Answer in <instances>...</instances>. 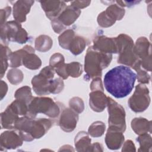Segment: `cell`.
<instances>
[{"mask_svg":"<svg viewBox=\"0 0 152 152\" xmlns=\"http://www.w3.org/2000/svg\"><path fill=\"white\" fill-rule=\"evenodd\" d=\"M137 74L129 67L116 66L107 71L103 80L106 90L117 99L127 96L132 91Z\"/></svg>","mask_w":152,"mask_h":152,"instance_id":"6da1fadb","label":"cell"},{"mask_svg":"<svg viewBox=\"0 0 152 152\" xmlns=\"http://www.w3.org/2000/svg\"><path fill=\"white\" fill-rule=\"evenodd\" d=\"M54 121L46 118L31 119L24 116L16 121L14 129L24 141H31L42 137L52 127Z\"/></svg>","mask_w":152,"mask_h":152,"instance_id":"7a4b0ae2","label":"cell"},{"mask_svg":"<svg viewBox=\"0 0 152 152\" xmlns=\"http://www.w3.org/2000/svg\"><path fill=\"white\" fill-rule=\"evenodd\" d=\"M112 59V55L102 52L94 49L92 46L89 47L85 56L84 70L87 80L102 76V70L107 68Z\"/></svg>","mask_w":152,"mask_h":152,"instance_id":"3957f363","label":"cell"},{"mask_svg":"<svg viewBox=\"0 0 152 152\" xmlns=\"http://www.w3.org/2000/svg\"><path fill=\"white\" fill-rule=\"evenodd\" d=\"M64 106L59 102H55L48 97H33L28 106L25 116L34 119L37 113H43L52 119L58 118Z\"/></svg>","mask_w":152,"mask_h":152,"instance_id":"277c9868","label":"cell"},{"mask_svg":"<svg viewBox=\"0 0 152 152\" xmlns=\"http://www.w3.org/2000/svg\"><path fill=\"white\" fill-rule=\"evenodd\" d=\"M118 45V62L134 68L140 61L134 52V44L132 38L125 34H121L116 37ZM141 64V63H140Z\"/></svg>","mask_w":152,"mask_h":152,"instance_id":"5b68a950","label":"cell"},{"mask_svg":"<svg viewBox=\"0 0 152 152\" xmlns=\"http://www.w3.org/2000/svg\"><path fill=\"white\" fill-rule=\"evenodd\" d=\"M1 43L8 45L9 42H14L23 44L28 40L27 31L17 21H10L1 27Z\"/></svg>","mask_w":152,"mask_h":152,"instance_id":"8992f818","label":"cell"},{"mask_svg":"<svg viewBox=\"0 0 152 152\" xmlns=\"http://www.w3.org/2000/svg\"><path fill=\"white\" fill-rule=\"evenodd\" d=\"M55 70L50 66L43 68L40 73L31 80L34 91L39 96L48 95L50 93V89L55 75Z\"/></svg>","mask_w":152,"mask_h":152,"instance_id":"52a82bcc","label":"cell"},{"mask_svg":"<svg viewBox=\"0 0 152 152\" xmlns=\"http://www.w3.org/2000/svg\"><path fill=\"white\" fill-rule=\"evenodd\" d=\"M107 106L109 113V128H115L124 132L126 129L124 108L109 97H108Z\"/></svg>","mask_w":152,"mask_h":152,"instance_id":"ba28073f","label":"cell"},{"mask_svg":"<svg viewBox=\"0 0 152 152\" xmlns=\"http://www.w3.org/2000/svg\"><path fill=\"white\" fill-rule=\"evenodd\" d=\"M149 93V89L144 84H138L135 87L133 95L128 101L129 108L136 113L145 110L150 104Z\"/></svg>","mask_w":152,"mask_h":152,"instance_id":"9c48e42d","label":"cell"},{"mask_svg":"<svg viewBox=\"0 0 152 152\" xmlns=\"http://www.w3.org/2000/svg\"><path fill=\"white\" fill-rule=\"evenodd\" d=\"M134 52L140 61L141 66L151 71V45L145 37H139L134 45Z\"/></svg>","mask_w":152,"mask_h":152,"instance_id":"30bf717a","label":"cell"},{"mask_svg":"<svg viewBox=\"0 0 152 152\" xmlns=\"http://www.w3.org/2000/svg\"><path fill=\"white\" fill-rule=\"evenodd\" d=\"M125 11L119 5L111 4L97 17V23L102 27H109L113 25L116 21L121 20L125 15Z\"/></svg>","mask_w":152,"mask_h":152,"instance_id":"8fae6325","label":"cell"},{"mask_svg":"<svg viewBox=\"0 0 152 152\" xmlns=\"http://www.w3.org/2000/svg\"><path fill=\"white\" fill-rule=\"evenodd\" d=\"M78 121V113L71 108L62 109L58 118V125L64 131L70 132L74 130Z\"/></svg>","mask_w":152,"mask_h":152,"instance_id":"7c38bea8","label":"cell"},{"mask_svg":"<svg viewBox=\"0 0 152 152\" xmlns=\"http://www.w3.org/2000/svg\"><path fill=\"white\" fill-rule=\"evenodd\" d=\"M23 140L17 131H7L3 132L0 137L1 150L15 149L22 145Z\"/></svg>","mask_w":152,"mask_h":152,"instance_id":"4fadbf2b","label":"cell"},{"mask_svg":"<svg viewBox=\"0 0 152 152\" xmlns=\"http://www.w3.org/2000/svg\"><path fill=\"white\" fill-rule=\"evenodd\" d=\"M93 48L106 53H118V45L116 37H107L103 35L97 36L93 40Z\"/></svg>","mask_w":152,"mask_h":152,"instance_id":"5bb4252c","label":"cell"},{"mask_svg":"<svg viewBox=\"0 0 152 152\" xmlns=\"http://www.w3.org/2000/svg\"><path fill=\"white\" fill-rule=\"evenodd\" d=\"M39 2L46 17L51 21L56 18L66 7L65 2L61 1H40Z\"/></svg>","mask_w":152,"mask_h":152,"instance_id":"9a60e30c","label":"cell"},{"mask_svg":"<svg viewBox=\"0 0 152 152\" xmlns=\"http://www.w3.org/2000/svg\"><path fill=\"white\" fill-rule=\"evenodd\" d=\"M108 97L103 90H93L89 94V105L91 109L96 112L104 110L107 105Z\"/></svg>","mask_w":152,"mask_h":152,"instance_id":"2e32d148","label":"cell"},{"mask_svg":"<svg viewBox=\"0 0 152 152\" xmlns=\"http://www.w3.org/2000/svg\"><path fill=\"white\" fill-rule=\"evenodd\" d=\"M123 132L112 128H109L105 137V142L107 148L112 150L119 149L124 142Z\"/></svg>","mask_w":152,"mask_h":152,"instance_id":"e0dca14e","label":"cell"},{"mask_svg":"<svg viewBox=\"0 0 152 152\" xmlns=\"http://www.w3.org/2000/svg\"><path fill=\"white\" fill-rule=\"evenodd\" d=\"M34 1H17L13 5V17L15 21L23 23L26 20V15L29 13Z\"/></svg>","mask_w":152,"mask_h":152,"instance_id":"ac0fdd59","label":"cell"},{"mask_svg":"<svg viewBox=\"0 0 152 152\" xmlns=\"http://www.w3.org/2000/svg\"><path fill=\"white\" fill-rule=\"evenodd\" d=\"M81 14V10L72 6L68 5L56 18L65 27L72 24L78 18Z\"/></svg>","mask_w":152,"mask_h":152,"instance_id":"d6986e66","label":"cell"},{"mask_svg":"<svg viewBox=\"0 0 152 152\" xmlns=\"http://www.w3.org/2000/svg\"><path fill=\"white\" fill-rule=\"evenodd\" d=\"M34 49L30 46L26 45L22 49L15 52H11L9 57L10 66L12 68H17L23 65V59L24 56L28 53H34Z\"/></svg>","mask_w":152,"mask_h":152,"instance_id":"ffe728a7","label":"cell"},{"mask_svg":"<svg viewBox=\"0 0 152 152\" xmlns=\"http://www.w3.org/2000/svg\"><path fill=\"white\" fill-rule=\"evenodd\" d=\"M18 118V115L17 114L10 106H8L1 114L2 128L8 129H14L15 124Z\"/></svg>","mask_w":152,"mask_h":152,"instance_id":"44dd1931","label":"cell"},{"mask_svg":"<svg viewBox=\"0 0 152 152\" xmlns=\"http://www.w3.org/2000/svg\"><path fill=\"white\" fill-rule=\"evenodd\" d=\"M131 128L136 134L151 132V122L144 118H135L131 123Z\"/></svg>","mask_w":152,"mask_h":152,"instance_id":"7402d4cb","label":"cell"},{"mask_svg":"<svg viewBox=\"0 0 152 152\" xmlns=\"http://www.w3.org/2000/svg\"><path fill=\"white\" fill-rule=\"evenodd\" d=\"M91 138L88 134L86 131L79 132L75 137L74 144L77 151H90L91 149Z\"/></svg>","mask_w":152,"mask_h":152,"instance_id":"603a6c76","label":"cell"},{"mask_svg":"<svg viewBox=\"0 0 152 152\" xmlns=\"http://www.w3.org/2000/svg\"><path fill=\"white\" fill-rule=\"evenodd\" d=\"M89 41L84 37L75 35L72 39L68 50L74 55H78L81 53L85 49Z\"/></svg>","mask_w":152,"mask_h":152,"instance_id":"cb8c5ba5","label":"cell"},{"mask_svg":"<svg viewBox=\"0 0 152 152\" xmlns=\"http://www.w3.org/2000/svg\"><path fill=\"white\" fill-rule=\"evenodd\" d=\"M23 65L30 69H37L42 65V61L34 53H27L23 59Z\"/></svg>","mask_w":152,"mask_h":152,"instance_id":"d4e9b609","label":"cell"},{"mask_svg":"<svg viewBox=\"0 0 152 152\" xmlns=\"http://www.w3.org/2000/svg\"><path fill=\"white\" fill-rule=\"evenodd\" d=\"M53 45L52 39L46 35H40L35 40V49L41 52L49 50Z\"/></svg>","mask_w":152,"mask_h":152,"instance_id":"484cf974","label":"cell"},{"mask_svg":"<svg viewBox=\"0 0 152 152\" xmlns=\"http://www.w3.org/2000/svg\"><path fill=\"white\" fill-rule=\"evenodd\" d=\"M10 49L8 46L1 44V77L2 78L8 66L9 57L11 53Z\"/></svg>","mask_w":152,"mask_h":152,"instance_id":"4316f807","label":"cell"},{"mask_svg":"<svg viewBox=\"0 0 152 152\" xmlns=\"http://www.w3.org/2000/svg\"><path fill=\"white\" fill-rule=\"evenodd\" d=\"M137 141L140 144V148L138 150V151L150 152L151 151L152 140L150 134L145 133L139 135V137L137 138Z\"/></svg>","mask_w":152,"mask_h":152,"instance_id":"83f0119b","label":"cell"},{"mask_svg":"<svg viewBox=\"0 0 152 152\" xmlns=\"http://www.w3.org/2000/svg\"><path fill=\"white\" fill-rule=\"evenodd\" d=\"M15 99H18L26 102L27 104L30 103L33 97L29 86H23L17 89L14 94Z\"/></svg>","mask_w":152,"mask_h":152,"instance_id":"f1b7e54d","label":"cell"},{"mask_svg":"<svg viewBox=\"0 0 152 152\" xmlns=\"http://www.w3.org/2000/svg\"><path fill=\"white\" fill-rule=\"evenodd\" d=\"M67 75L73 78L79 77L83 73V66L78 62H72L65 64Z\"/></svg>","mask_w":152,"mask_h":152,"instance_id":"f546056e","label":"cell"},{"mask_svg":"<svg viewBox=\"0 0 152 152\" xmlns=\"http://www.w3.org/2000/svg\"><path fill=\"white\" fill-rule=\"evenodd\" d=\"M105 128V124L103 122L96 121L89 126L88 134L92 137H100L103 135Z\"/></svg>","mask_w":152,"mask_h":152,"instance_id":"4dcf8cb0","label":"cell"},{"mask_svg":"<svg viewBox=\"0 0 152 152\" xmlns=\"http://www.w3.org/2000/svg\"><path fill=\"white\" fill-rule=\"evenodd\" d=\"M75 36V32L72 29H68L58 37V42L61 47L65 49H68L69 44Z\"/></svg>","mask_w":152,"mask_h":152,"instance_id":"1f68e13d","label":"cell"},{"mask_svg":"<svg viewBox=\"0 0 152 152\" xmlns=\"http://www.w3.org/2000/svg\"><path fill=\"white\" fill-rule=\"evenodd\" d=\"M24 75L22 71L18 69H11L7 73V79L14 85L21 83L23 80Z\"/></svg>","mask_w":152,"mask_h":152,"instance_id":"d6a6232c","label":"cell"},{"mask_svg":"<svg viewBox=\"0 0 152 152\" xmlns=\"http://www.w3.org/2000/svg\"><path fill=\"white\" fill-rule=\"evenodd\" d=\"M69 105L71 109L77 113H81L84 109V105L83 100L78 97H74L69 101Z\"/></svg>","mask_w":152,"mask_h":152,"instance_id":"836d02e7","label":"cell"},{"mask_svg":"<svg viewBox=\"0 0 152 152\" xmlns=\"http://www.w3.org/2000/svg\"><path fill=\"white\" fill-rule=\"evenodd\" d=\"M137 72L138 81L141 83V84H148L150 81V75L148 72L144 69H141V66H139L135 69Z\"/></svg>","mask_w":152,"mask_h":152,"instance_id":"e575fe53","label":"cell"},{"mask_svg":"<svg viewBox=\"0 0 152 152\" xmlns=\"http://www.w3.org/2000/svg\"><path fill=\"white\" fill-rule=\"evenodd\" d=\"M65 62L64 56L59 53H55L52 55L49 60V66L53 69L57 68Z\"/></svg>","mask_w":152,"mask_h":152,"instance_id":"d590c367","label":"cell"},{"mask_svg":"<svg viewBox=\"0 0 152 152\" xmlns=\"http://www.w3.org/2000/svg\"><path fill=\"white\" fill-rule=\"evenodd\" d=\"M64 88V83L61 78H56L53 81L51 93L58 94L61 93Z\"/></svg>","mask_w":152,"mask_h":152,"instance_id":"8d00e7d4","label":"cell"},{"mask_svg":"<svg viewBox=\"0 0 152 152\" xmlns=\"http://www.w3.org/2000/svg\"><path fill=\"white\" fill-rule=\"evenodd\" d=\"M11 12V8L10 7H6L1 10V27L5 24V21L10 15Z\"/></svg>","mask_w":152,"mask_h":152,"instance_id":"74e56055","label":"cell"},{"mask_svg":"<svg viewBox=\"0 0 152 152\" xmlns=\"http://www.w3.org/2000/svg\"><path fill=\"white\" fill-rule=\"evenodd\" d=\"M90 89L91 91L97 90L104 91L103 84H102L100 77H97V78H93L92 82L90 84Z\"/></svg>","mask_w":152,"mask_h":152,"instance_id":"f35d334b","label":"cell"},{"mask_svg":"<svg viewBox=\"0 0 152 152\" xmlns=\"http://www.w3.org/2000/svg\"><path fill=\"white\" fill-rule=\"evenodd\" d=\"M51 25L53 30L56 33H61L64 29H65L66 27H65L59 20L56 18L52 20Z\"/></svg>","mask_w":152,"mask_h":152,"instance_id":"ab89813d","label":"cell"},{"mask_svg":"<svg viewBox=\"0 0 152 152\" xmlns=\"http://www.w3.org/2000/svg\"><path fill=\"white\" fill-rule=\"evenodd\" d=\"M91 3V1H74L71 2V5L80 10L81 8H84L87 7Z\"/></svg>","mask_w":152,"mask_h":152,"instance_id":"60d3db41","label":"cell"},{"mask_svg":"<svg viewBox=\"0 0 152 152\" xmlns=\"http://www.w3.org/2000/svg\"><path fill=\"white\" fill-rule=\"evenodd\" d=\"M135 147L131 140H127L123 145L122 151H135Z\"/></svg>","mask_w":152,"mask_h":152,"instance_id":"b9f144b4","label":"cell"},{"mask_svg":"<svg viewBox=\"0 0 152 152\" xmlns=\"http://www.w3.org/2000/svg\"><path fill=\"white\" fill-rule=\"evenodd\" d=\"M1 100H2L4 97L6 95V93L8 90V86L5 82L3 80H1Z\"/></svg>","mask_w":152,"mask_h":152,"instance_id":"7bdbcfd3","label":"cell"},{"mask_svg":"<svg viewBox=\"0 0 152 152\" xmlns=\"http://www.w3.org/2000/svg\"><path fill=\"white\" fill-rule=\"evenodd\" d=\"M103 147L101 144L99 142H95L91 144L90 151H103Z\"/></svg>","mask_w":152,"mask_h":152,"instance_id":"ee69618b","label":"cell"}]
</instances>
